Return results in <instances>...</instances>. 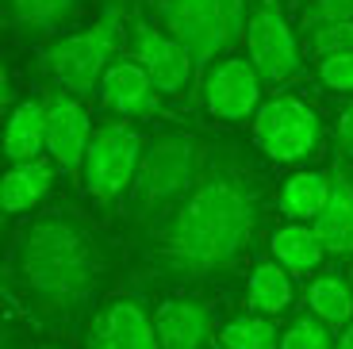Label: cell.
Returning a JSON list of instances; mask_svg holds the SVG:
<instances>
[{
    "label": "cell",
    "mask_w": 353,
    "mask_h": 349,
    "mask_svg": "<svg viewBox=\"0 0 353 349\" xmlns=\"http://www.w3.org/2000/svg\"><path fill=\"white\" fill-rule=\"evenodd\" d=\"M261 223V188L242 166H212L185 200L169 211L154 261L173 277H208L246 253Z\"/></svg>",
    "instance_id": "obj_1"
},
{
    "label": "cell",
    "mask_w": 353,
    "mask_h": 349,
    "mask_svg": "<svg viewBox=\"0 0 353 349\" xmlns=\"http://www.w3.org/2000/svg\"><path fill=\"white\" fill-rule=\"evenodd\" d=\"M16 280L39 311L65 319L97 292L100 253L77 219L65 211H50L19 230Z\"/></svg>",
    "instance_id": "obj_2"
},
{
    "label": "cell",
    "mask_w": 353,
    "mask_h": 349,
    "mask_svg": "<svg viewBox=\"0 0 353 349\" xmlns=\"http://www.w3.org/2000/svg\"><path fill=\"white\" fill-rule=\"evenodd\" d=\"M208 146L192 134H158L142 154L131 184V203L142 215H161L192 192L208 173Z\"/></svg>",
    "instance_id": "obj_3"
},
{
    "label": "cell",
    "mask_w": 353,
    "mask_h": 349,
    "mask_svg": "<svg viewBox=\"0 0 353 349\" xmlns=\"http://www.w3.org/2000/svg\"><path fill=\"white\" fill-rule=\"evenodd\" d=\"M158 19L192 54L196 70H212L230 46L246 39V0H158Z\"/></svg>",
    "instance_id": "obj_4"
},
{
    "label": "cell",
    "mask_w": 353,
    "mask_h": 349,
    "mask_svg": "<svg viewBox=\"0 0 353 349\" xmlns=\"http://www.w3.org/2000/svg\"><path fill=\"white\" fill-rule=\"evenodd\" d=\"M119 35H123V4L112 0L104 8V16L92 27L77 31V35H65L58 43L46 46L43 66L65 92L73 97H88L92 88H100L108 66L115 61L119 50Z\"/></svg>",
    "instance_id": "obj_5"
},
{
    "label": "cell",
    "mask_w": 353,
    "mask_h": 349,
    "mask_svg": "<svg viewBox=\"0 0 353 349\" xmlns=\"http://www.w3.org/2000/svg\"><path fill=\"white\" fill-rule=\"evenodd\" d=\"M142 154H146V142H142L139 127H131V123H104V127H97L85 154V169H81L85 192L104 203L123 196L134 184Z\"/></svg>",
    "instance_id": "obj_6"
},
{
    "label": "cell",
    "mask_w": 353,
    "mask_h": 349,
    "mask_svg": "<svg viewBox=\"0 0 353 349\" xmlns=\"http://www.w3.org/2000/svg\"><path fill=\"white\" fill-rule=\"evenodd\" d=\"M254 142L281 166H296L311 157L323 142V119L300 97H273L254 115Z\"/></svg>",
    "instance_id": "obj_7"
},
{
    "label": "cell",
    "mask_w": 353,
    "mask_h": 349,
    "mask_svg": "<svg viewBox=\"0 0 353 349\" xmlns=\"http://www.w3.org/2000/svg\"><path fill=\"white\" fill-rule=\"evenodd\" d=\"M246 58L257 70L261 81H296L303 73V50L300 39L292 31V23L284 19V12L276 8L273 0H261L254 12H250L246 23Z\"/></svg>",
    "instance_id": "obj_8"
},
{
    "label": "cell",
    "mask_w": 353,
    "mask_h": 349,
    "mask_svg": "<svg viewBox=\"0 0 353 349\" xmlns=\"http://www.w3.org/2000/svg\"><path fill=\"white\" fill-rule=\"evenodd\" d=\"M131 58L150 73V81L158 85L161 97H181L192 85V73H196L192 54L176 43L161 23L154 27L142 16L131 19Z\"/></svg>",
    "instance_id": "obj_9"
},
{
    "label": "cell",
    "mask_w": 353,
    "mask_h": 349,
    "mask_svg": "<svg viewBox=\"0 0 353 349\" xmlns=\"http://www.w3.org/2000/svg\"><path fill=\"white\" fill-rule=\"evenodd\" d=\"M203 104L223 123H246L261 112V77L250 58H223L200 81Z\"/></svg>",
    "instance_id": "obj_10"
},
{
    "label": "cell",
    "mask_w": 353,
    "mask_h": 349,
    "mask_svg": "<svg viewBox=\"0 0 353 349\" xmlns=\"http://www.w3.org/2000/svg\"><path fill=\"white\" fill-rule=\"evenodd\" d=\"M50 119H46V154L58 169L81 177L85 169V154H88V142H92V119H88L81 97L73 92H54L50 100Z\"/></svg>",
    "instance_id": "obj_11"
},
{
    "label": "cell",
    "mask_w": 353,
    "mask_h": 349,
    "mask_svg": "<svg viewBox=\"0 0 353 349\" xmlns=\"http://www.w3.org/2000/svg\"><path fill=\"white\" fill-rule=\"evenodd\" d=\"M100 100L115 115H154L161 104V92L134 58H115L100 81Z\"/></svg>",
    "instance_id": "obj_12"
},
{
    "label": "cell",
    "mask_w": 353,
    "mask_h": 349,
    "mask_svg": "<svg viewBox=\"0 0 353 349\" xmlns=\"http://www.w3.org/2000/svg\"><path fill=\"white\" fill-rule=\"evenodd\" d=\"M161 349H203L215 338L212 311L196 299H165L154 311Z\"/></svg>",
    "instance_id": "obj_13"
},
{
    "label": "cell",
    "mask_w": 353,
    "mask_h": 349,
    "mask_svg": "<svg viewBox=\"0 0 353 349\" xmlns=\"http://www.w3.org/2000/svg\"><path fill=\"white\" fill-rule=\"evenodd\" d=\"M46 119H50V104L43 97H27L12 108L8 127H4V154H8L12 166H27V161L43 157Z\"/></svg>",
    "instance_id": "obj_14"
},
{
    "label": "cell",
    "mask_w": 353,
    "mask_h": 349,
    "mask_svg": "<svg viewBox=\"0 0 353 349\" xmlns=\"http://www.w3.org/2000/svg\"><path fill=\"white\" fill-rule=\"evenodd\" d=\"M92 334L112 341L115 349H161L154 315H146L134 299H115V303H108L100 311V319L92 323Z\"/></svg>",
    "instance_id": "obj_15"
},
{
    "label": "cell",
    "mask_w": 353,
    "mask_h": 349,
    "mask_svg": "<svg viewBox=\"0 0 353 349\" xmlns=\"http://www.w3.org/2000/svg\"><path fill=\"white\" fill-rule=\"evenodd\" d=\"M311 230L323 242V250L334 253V257H350L353 253V177L334 173L330 200L323 208V215L311 223Z\"/></svg>",
    "instance_id": "obj_16"
},
{
    "label": "cell",
    "mask_w": 353,
    "mask_h": 349,
    "mask_svg": "<svg viewBox=\"0 0 353 349\" xmlns=\"http://www.w3.org/2000/svg\"><path fill=\"white\" fill-rule=\"evenodd\" d=\"M330 184H334V173H319V169H300V173H292L288 181L281 184V215L288 223H315L323 215L330 200Z\"/></svg>",
    "instance_id": "obj_17"
},
{
    "label": "cell",
    "mask_w": 353,
    "mask_h": 349,
    "mask_svg": "<svg viewBox=\"0 0 353 349\" xmlns=\"http://www.w3.org/2000/svg\"><path fill=\"white\" fill-rule=\"evenodd\" d=\"M269 250H273V261L281 265L284 272H292V277L319 272V265L327 257L323 242L315 238V230H311L307 223H284V227H276Z\"/></svg>",
    "instance_id": "obj_18"
},
{
    "label": "cell",
    "mask_w": 353,
    "mask_h": 349,
    "mask_svg": "<svg viewBox=\"0 0 353 349\" xmlns=\"http://www.w3.org/2000/svg\"><path fill=\"white\" fill-rule=\"evenodd\" d=\"M307 315L330 330H345L353 323V280L342 272H319L307 284Z\"/></svg>",
    "instance_id": "obj_19"
},
{
    "label": "cell",
    "mask_w": 353,
    "mask_h": 349,
    "mask_svg": "<svg viewBox=\"0 0 353 349\" xmlns=\"http://www.w3.org/2000/svg\"><path fill=\"white\" fill-rule=\"evenodd\" d=\"M292 299H296L292 272H284L276 261L254 265L250 284H246V307H250V311L265 315V319H281V315H288Z\"/></svg>",
    "instance_id": "obj_20"
},
{
    "label": "cell",
    "mask_w": 353,
    "mask_h": 349,
    "mask_svg": "<svg viewBox=\"0 0 353 349\" xmlns=\"http://www.w3.org/2000/svg\"><path fill=\"white\" fill-rule=\"evenodd\" d=\"M54 184V161L39 157V161H27V166H12L0 181V203L8 215L19 211H31Z\"/></svg>",
    "instance_id": "obj_21"
},
{
    "label": "cell",
    "mask_w": 353,
    "mask_h": 349,
    "mask_svg": "<svg viewBox=\"0 0 353 349\" xmlns=\"http://www.w3.org/2000/svg\"><path fill=\"white\" fill-rule=\"evenodd\" d=\"M215 346L219 349H281V330H276V319L242 311L215 330Z\"/></svg>",
    "instance_id": "obj_22"
},
{
    "label": "cell",
    "mask_w": 353,
    "mask_h": 349,
    "mask_svg": "<svg viewBox=\"0 0 353 349\" xmlns=\"http://www.w3.org/2000/svg\"><path fill=\"white\" fill-rule=\"evenodd\" d=\"M81 0H8V12L27 39H39L73 16Z\"/></svg>",
    "instance_id": "obj_23"
},
{
    "label": "cell",
    "mask_w": 353,
    "mask_h": 349,
    "mask_svg": "<svg viewBox=\"0 0 353 349\" xmlns=\"http://www.w3.org/2000/svg\"><path fill=\"white\" fill-rule=\"evenodd\" d=\"M338 334L315 315H296L281 330V349H334Z\"/></svg>",
    "instance_id": "obj_24"
},
{
    "label": "cell",
    "mask_w": 353,
    "mask_h": 349,
    "mask_svg": "<svg viewBox=\"0 0 353 349\" xmlns=\"http://www.w3.org/2000/svg\"><path fill=\"white\" fill-rule=\"evenodd\" d=\"M303 31H319V27H338L353 23V0H307L303 4Z\"/></svg>",
    "instance_id": "obj_25"
},
{
    "label": "cell",
    "mask_w": 353,
    "mask_h": 349,
    "mask_svg": "<svg viewBox=\"0 0 353 349\" xmlns=\"http://www.w3.org/2000/svg\"><path fill=\"white\" fill-rule=\"evenodd\" d=\"M307 50L319 61L334 58V54H350L353 50V23H338V27H319L307 35Z\"/></svg>",
    "instance_id": "obj_26"
},
{
    "label": "cell",
    "mask_w": 353,
    "mask_h": 349,
    "mask_svg": "<svg viewBox=\"0 0 353 349\" xmlns=\"http://www.w3.org/2000/svg\"><path fill=\"white\" fill-rule=\"evenodd\" d=\"M319 81L327 88H334V92H350L353 97V50L319 61Z\"/></svg>",
    "instance_id": "obj_27"
},
{
    "label": "cell",
    "mask_w": 353,
    "mask_h": 349,
    "mask_svg": "<svg viewBox=\"0 0 353 349\" xmlns=\"http://www.w3.org/2000/svg\"><path fill=\"white\" fill-rule=\"evenodd\" d=\"M338 146L345 157H353V104H345V112L338 115Z\"/></svg>",
    "instance_id": "obj_28"
},
{
    "label": "cell",
    "mask_w": 353,
    "mask_h": 349,
    "mask_svg": "<svg viewBox=\"0 0 353 349\" xmlns=\"http://www.w3.org/2000/svg\"><path fill=\"white\" fill-rule=\"evenodd\" d=\"M334 349H353V323L345 326L342 334H338V341H334Z\"/></svg>",
    "instance_id": "obj_29"
},
{
    "label": "cell",
    "mask_w": 353,
    "mask_h": 349,
    "mask_svg": "<svg viewBox=\"0 0 353 349\" xmlns=\"http://www.w3.org/2000/svg\"><path fill=\"white\" fill-rule=\"evenodd\" d=\"M88 349H115V346H112V341H104L100 334H92V338H88Z\"/></svg>",
    "instance_id": "obj_30"
},
{
    "label": "cell",
    "mask_w": 353,
    "mask_h": 349,
    "mask_svg": "<svg viewBox=\"0 0 353 349\" xmlns=\"http://www.w3.org/2000/svg\"><path fill=\"white\" fill-rule=\"evenodd\" d=\"M350 280H353V277H350Z\"/></svg>",
    "instance_id": "obj_31"
}]
</instances>
